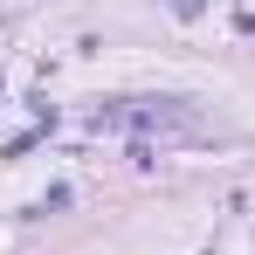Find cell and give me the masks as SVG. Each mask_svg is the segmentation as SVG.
<instances>
[{
	"instance_id": "1",
	"label": "cell",
	"mask_w": 255,
	"mask_h": 255,
	"mask_svg": "<svg viewBox=\"0 0 255 255\" xmlns=\"http://www.w3.org/2000/svg\"><path fill=\"white\" fill-rule=\"evenodd\" d=\"M90 125H138V131H193V111L172 104V97H125V104H104Z\"/></svg>"
}]
</instances>
